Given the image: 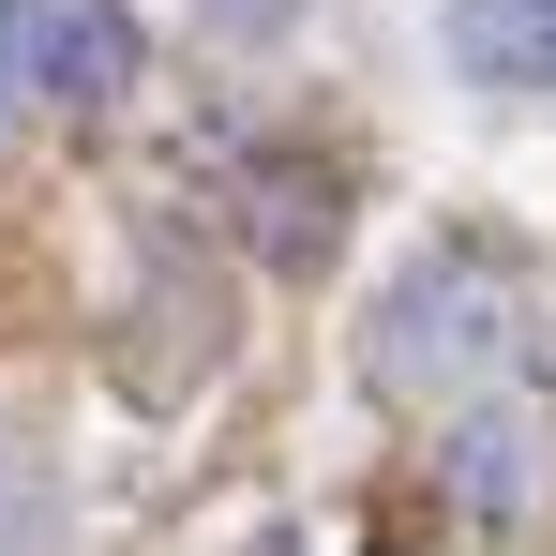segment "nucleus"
Segmentation results:
<instances>
[{
    "instance_id": "obj_1",
    "label": "nucleus",
    "mask_w": 556,
    "mask_h": 556,
    "mask_svg": "<svg viewBox=\"0 0 556 556\" xmlns=\"http://www.w3.org/2000/svg\"><path fill=\"white\" fill-rule=\"evenodd\" d=\"M511 316H527V301H511V271H481V256H421V271L376 301V391H406V406L481 391V376L527 346Z\"/></svg>"
},
{
    "instance_id": "obj_2",
    "label": "nucleus",
    "mask_w": 556,
    "mask_h": 556,
    "mask_svg": "<svg viewBox=\"0 0 556 556\" xmlns=\"http://www.w3.org/2000/svg\"><path fill=\"white\" fill-rule=\"evenodd\" d=\"M211 362H226V271H181V241H151L136 331H121V391H136V406H181Z\"/></svg>"
},
{
    "instance_id": "obj_3",
    "label": "nucleus",
    "mask_w": 556,
    "mask_h": 556,
    "mask_svg": "<svg viewBox=\"0 0 556 556\" xmlns=\"http://www.w3.org/2000/svg\"><path fill=\"white\" fill-rule=\"evenodd\" d=\"M542 466H556V437L527 421V406H466L452 421V511H466V542H527Z\"/></svg>"
},
{
    "instance_id": "obj_4",
    "label": "nucleus",
    "mask_w": 556,
    "mask_h": 556,
    "mask_svg": "<svg viewBox=\"0 0 556 556\" xmlns=\"http://www.w3.org/2000/svg\"><path fill=\"white\" fill-rule=\"evenodd\" d=\"M241 226H256L271 271H331V241H346V181H331L316 151H256V166H241Z\"/></svg>"
},
{
    "instance_id": "obj_5",
    "label": "nucleus",
    "mask_w": 556,
    "mask_h": 556,
    "mask_svg": "<svg viewBox=\"0 0 556 556\" xmlns=\"http://www.w3.org/2000/svg\"><path fill=\"white\" fill-rule=\"evenodd\" d=\"M466 91H556V0H437Z\"/></svg>"
},
{
    "instance_id": "obj_6",
    "label": "nucleus",
    "mask_w": 556,
    "mask_h": 556,
    "mask_svg": "<svg viewBox=\"0 0 556 556\" xmlns=\"http://www.w3.org/2000/svg\"><path fill=\"white\" fill-rule=\"evenodd\" d=\"M136 91V30H121V0H61V30H46V105H121Z\"/></svg>"
},
{
    "instance_id": "obj_7",
    "label": "nucleus",
    "mask_w": 556,
    "mask_h": 556,
    "mask_svg": "<svg viewBox=\"0 0 556 556\" xmlns=\"http://www.w3.org/2000/svg\"><path fill=\"white\" fill-rule=\"evenodd\" d=\"M46 316H61V271H46V241H30V226L0 211V346H30Z\"/></svg>"
},
{
    "instance_id": "obj_8",
    "label": "nucleus",
    "mask_w": 556,
    "mask_h": 556,
    "mask_svg": "<svg viewBox=\"0 0 556 556\" xmlns=\"http://www.w3.org/2000/svg\"><path fill=\"white\" fill-rule=\"evenodd\" d=\"M46 30H61V0H0V105L46 91Z\"/></svg>"
},
{
    "instance_id": "obj_9",
    "label": "nucleus",
    "mask_w": 556,
    "mask_h": 556,
    "mask_svg": "<svg viewBox=\"0 0 556 556\" xmlns=\"http://www.w3.org/2000/svg\"><path fill=\"white\" fill-rule=\"evenodd\" d=\"M301 0H195V30H226V46H271Z\"/></svg>"
},
{
    "instance_id": "obj_10",
    "label": "nucleus",
    "mask_w": 556,
    "mask_h": 556,
    "mask_svg": "<svg viewBox=\"0 0 556 556\" xmlns=\"http://www.w3.org/2000/svg\"><path fill=\"white\" fill-rule=\"evenodd\" d=\"M15 542H30V496H15V481H0V556H15Z\"/></svg>"
}]
</instances>
